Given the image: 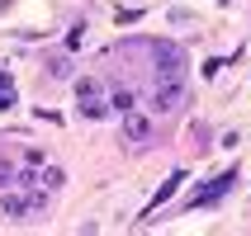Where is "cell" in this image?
Wrapping results in <instances>:
<instances>
[{
  "label": "cell",
  "instance_id": "obj_1",
  "mask_svg": "<svg viewBox=\"0 0 251 236\" xmlns=\"http://www.w3.org/2000/svg\"><path fill=\"white\" fill-rule=\"evenodd\" d=\"M185 90H190V81H185V71H152V99L156 109L171 113L185 104Z\"/></svg>",
  "mask_w": 251,
  "mask_h": 236
},
{
  "label": "cell",
  "instance_id": "obj_2",
  "mask_svg": "<svg viewBox=\"0 0 251 236\" xmlns=\"http://www.w3.org/2000/svg\"><path fill=\"white\" fill-rule=\"evenodd\" d=\"M232 189H237V170H223V175H213L209 184H199L195 194L185 198V208H213V203L223 194H232Z\"/></svg>",
  "mask_w": 251,
  "mask_h": 236
},
{
  "label": "cell",
  "instance_id": "obj_3",
  "mask_svg": "<svg viewBox=\"0 0 251 236\" xmlns=\"http://www.w3.org/2000/svg\"><path fill=\"white\" fill-rule=\"evenodd\" d=\"M119 132H124L128 147H147V142H152V132H156V123L147 118V113H138V109H124V123H119Z\"/></svg>",
  "mask_w": 251,
  "mask_h": 236
},
{
  "label": "cell",
  "instance_id": "obj_4",
  "mask_svg": "<svg viewBox=\"0 0 251 236\" xmlns=\"http://www.w3.org/2000/svg\"><path fill=\"white\" fill-rule=\"evenodd\" d=\"M76 109L85 118H104L109 113V99L100 95V81H76Z\"/></svg>",
  "mask_w": 251,
  "mask_h": 236
},
{
  "label": "cell",
  "instance_id": "obj_5",
  "mask_svg": "<svg viewBox=\"0 0 251 236\" xmlns=\"http://www.w3.org/2000/svg\"><path fill=\"white\" fill-rule=\"evenodd\" d=\"M180 184H185V170H171L166 180H161V189L152 194V203H147V213H142V217H156V208H166L171 198L180 194Z\"/></svg>",
  "mask_w": 251,
  "mask_h": 236
},
{
  "label": "cell",
  "instance_id": "obj_6",
  "mask_svg": "<svg viewBox=\"0 0 251 236\" xmlns=\"http://www.w3.org/2000/svg\"><path fill=\"white\" fill-rule=\"evenodd\" d=\"M109 109H119V113H124V109H133V90L114 85V90H109Z\"/></svg>",
  "mask_w": 251,
  "mask_h": 236
},
{
  "label": "cell",
  "instance_id": "obj_7",
  "mask_svg": "<svg viewBox=\"0 0 251 236\" xmlns=\"http://www.w3.org/2000/svg\"><path fill=\"white\" fill-rule=\"evenodd\" d=\"M19 104V95H14V85H10V76L0 71V109H14Z\"/></svg>",
  "mask_w": 251,
  "mask_h": 236
},
{
  "label": "cell",
  "instance_id": "obj_8",
  "mask_svg": "<svg viewBox=\"0 0 251 236\" xmlns=\"http://www.w3.org/2000/svg\"><path fill=\"white\" fill-rule=\"evenodd\" d=\"M81 33H85V24H76V28H71V33H67V47H71V52L81 47Z\"/></svg>",
  "mask_w": 251,
  "mask_h": 236
}]
</instances>
